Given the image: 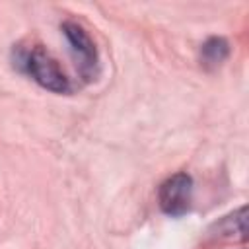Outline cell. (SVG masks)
Segmentation results:
<instances>
[{"label": "cell", "mask_w": 249, "mask_h": 249, "mask_svg": "<svg viewBox=\"0 0 249 249\" xmlns=\"http://www.w3.org/2000/svg\"><path fill=\"white\" fill-rule=\"evenodd\" d=\"M18 66L29 74L41 88L51 89L54 93H68L70 91V80L64 74V70L58 66V62L41 47H25L18 51Z\"/></svg>", "instance_id": "6da1fadb"}, {"label": "cell", "mask_w": 249, "mask_h": 249, "mask_svg": "<svg viewBox=\"0 0 249 249\" xmlns=\"http://www.w3.org/2000/svg\"><path fill=\"white\" fill-rule=\"evenodd\" d=\"M62 33L70 45V51H72V56L76 60V68H78L80 76L86 82L95 80L99 74V56H97L95 43L91 41L88 31L74 21H64Z\"/></svg>", "instance_id": "7a4b0ae2"}, {"label": "cell", "mask_w": 249, "mask_h": 249, "mask_svg": "<svg viewBox=\"0 0 249 249\" xmlns=\"http://www.w3.org/2000/svg\"><path fill=\"white\" fill-rule=\"evenodd\" d=\"M160 206L169 216H183L193 204V179L187 173H175L167 177L158 191Z\"/></svg>", "instance_id": "3957f363"}, {"label": "cell", "mask_w": 249, "mask_h": 249, "mask_svg": "<svg viewBox=\"0 0 249 249\" xmlns=\"http://www.w3.org/2000/svg\"><path fill=\"white\" fill-rule=\"evenodd\" d=\"M230 54V45L222 37H210L200 49V60L204 66H220Z\"/></svg>", "instance_id": "277c9868"}]
</instances>
